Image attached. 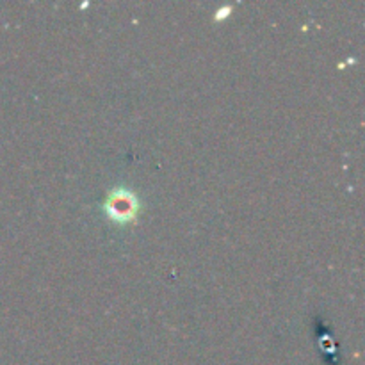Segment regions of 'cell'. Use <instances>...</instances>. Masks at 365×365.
<instances>
[{"instance_id": "6da1fadb", "label": "cell", "mask_w": 365, "mask_h": 365, "mask_svg": "<svg viewBox=\"0 0 365 365\" xmlns=\"http://www.w3.org/2000/svg\"><path fill=\"white\" fill-rule=\"evenodd\" d=\"M139 209H141V203H139L138 195L125 185L110 189L106 202H103L106 216L116 225L132 223L138 217Z\"/></svg>"}]
</instances>
